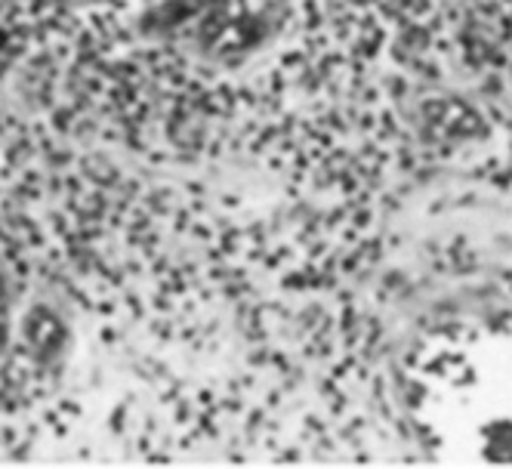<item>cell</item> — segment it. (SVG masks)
<instances>
[{"label": "cell", "mask_w": 512, "mask_h": 469, "mask_svg": "<svg viewBox=\"0 0 512 469\" xmlns=\"http://www.w3.org/2000/svg\"><path fill=\"white\" fill-rule=\"evenodd\" d=\"M509 334L491 321H448L408 355L401 392L414 436L451 466L512 460Z\"/></svg>", "instance_id": "6da1fadb"}, {"label": "cell", "mask_w": 512, "mask_h": 469, "mask_svg": "<svg viewBox=\"0 0 512 469\" xmlns=\"http://www.w3.org/2000/svg\"><path fill=\"white\" fill-rule=\"evenodd\" d=\"M19 318H22L19 297L10 278L0 272V368L7 365V358L13 355V346L19 340Z\"/></svg>", "instance_id": "7a4b0ae2"}]
</instances>
